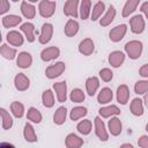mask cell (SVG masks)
I'll return each mask as SVG.
<instances>
[{
	"label": "cell",
	"instance_id": "obj_1",
	"mask_svg": "<svg viewBox=\"0 0 148 148\" xmlns=\"http://www.w3.org/2000/svg\"><path fill=\"white\" fill-rule=\"evenodd\" d=\"M124 50H125V53L127 57H130V59H133V60H136L141 57L142 54V50H143V44L142 42L140 40H130L125 44L124 46Z\"/></svg>",
	"mask_w": 148,
	"mask_h": 148
},
{
	"label": "cell",
	"instance_id": "obj_2",
	"mask_svg": "<svg viewBox=\"0 0 148 148\" xmlns=\"http://www.w3.org/2000/svg\"><path fill=\"white\" fill-rule=\"evenodd\" d=\"M56 7H57L56 1H52V0H40L39 5H38V13H39V15L42 17L49 18V17L53 16V14L56 13Z\"/></svg>",
	"mask_w": 148,
	"mask_h": 148
},
{
	"label": "cell",
	"instance_id": "obj_3",
	"mask_svg": "<svg viewBox=\"0 0 148 148\" xmlns=\"http://www.w3.org/2000/svg\"><path fill=\"white\" fill-rule=\"evenodd\" d=\"M130 28L133 34H136V35L142 34L146 28V22H145L143 16L141 14H136L132 16L130 18Z\"/></svg>",
	"mask_w": 148,
	"mask_h": 148
},
{
	"label": "cell",
	"instance_id": "obj_4",
	"mask_svg": "<svg viewBox=\"0 0 148 148\" xmlns=\"http://www.w3.org/2000/svg\"><path fill=\"white\" fill-rule=\"evenodd\" d=\"M65 69H66L65 62L58 61V62H56V64L50 65L49 67H46V69H45V75H46L47 79H51V80H52V79H56V77L60 76V75L65 72Z\"/></svg>",
	"mask_w": 148,
	"mask_h": 148
},
{
	"label": "cell",
	"instance_id": "obj_5",
	"mask_svg": "<svg viewBox=\"0 0 148 148\" xmlns=\"http://www.w3.org/2000/svg\"><path fill=\"white\" fill-rule=\"evenodd\" d=\"M126 32H127V25L124 24V23H123V24H118V25H116L114 28H112V29L110 30V32H109V38H110L111 42L118 43V42H120V40L125 37Z\"/></svg>",
	"mask_w": 148,
	"mask_h": 148
},
{
	"label": "cell",
	"instance_id": "obj_6",
	"mask_svg": "<svg viewBox=\"0 0 148 148\" xmlns=\"http://www.w3.org/2000/svg\"><path fill=\"white\" fill-rule=\"evenodd\" d=\"M94 125H95V134L101 141H108L109 139V133L106 131L105 124L102 120L101 117H96L94 119Z\"/></svg>",
	"mask_w": 148,
	"mask_h": 148
},
{
	"label": "cell",
	"instance_id": "obj_7",
	"mask_svg": "<svg viewBox=\"0 0 148 148\" xmlns=\"http://www.w3.org/2000/svg\"><path fill=\"white\" fill-rule=\"evenodd\" d=\"M52 89L56 92V97H57L59 103L66 102V99H67V84H66V81H59V82L53 83Z\"/></svg>",
	"mask_w": 148,
	"mask_h": 148
},
{
	"label": "cell",
	"instance_id": "obj_8",
	"mask_svg": "<svg viewBox=\"0 0 148 148\" xmlns=\"http://www.w3.org/2000/svg\"><path fill=\"white\" fill-rule=\"evenodd\" d=\"M79 3L80 0H67L64 5V14L66 16L76 18L80 14H79Z\"/></svg>",
	"mask_w": 148,
	"mask_h": 148
},
{
	"label": "cell",
	"instance_id": "obj_9",
	"mask_svg": "<svg viewBox=\"0 0 148 148\" xmlns=\"http://www.w3.org/2000/svg\"><path fill=\"white\" fill-rule=\"evenodd\" d=\"M53 36V25L51 23H44L42 25V29H40V34H39V37H38V42L40 44H47L51 38Z\"/></svg>",
	"mask_w": 148,
	"mask_h": 148
},
{
	"label": "cell",
	"instance_id": "obj_10",
	"mask_svg": "<svg viewBox=\"0 0 148 148\" xmlns=\"http://www.w3.org/2000/svg\"><path fill=\"white\" fill-rule=\"evenodd\" d=\"M60 56V50L57 46H49L42 50L40 52V59L45 62L47 61H52L54 59H57Z\"/></svg>",
	"mask_w": 148,
	"mask_h": 148
},
{
	"label": "cell",
	"instance_id": "obj_11",
	"mask_svg": "<svg viewBox=\"0 0 148 148\" xmlns=\"http://www.w3.org/2000/svg\"><path fill=\"white\" fill-rule=\"evenodd\" d=\"M14 86L18 91H25L30 87V80L24 73H18L14 77Z\"/></svg>",
	"mask_w": 148,
	"mask_h": 148
},
{
	"label": "cell",
	"instance_id": "obj_12",
	"mask_svg": "<svg viewBox=\"0 0 148 148\" xmlns=\"http://www.w3.org/2000/svg\"><path fill=\"white\" fill-rule=\"evenodd\" d=\"M6 39H7L8 44L12 45V46H22L23 43H24L23 35L20 31H17V30H10L7 34Z\"/></svg>",
	"mask_w": 148,
	"mask_h": 148
},
{
	"label": "cell",
	"instance_id": "obj_13",
	"mask_svg": "<svg viewBox=\"0 0 148 148\" xmlns=\"http://www.w3.org/2000/svg\"><path fill=\"white\" fill-rule=\"evenodd\" d=\"M108 130L111 133V135L118 136L123 131V124H121L120 119L116 116L110 117V120L108 121Z\"/></svg>",
	"mask_w": 148,
	"mask_h": 148
},
{
	"label": "cell",
	"instance_id": "obj_14",
	"mask_svg": "<svg viewBox=\"0 0 148 148\" xmlns=\"http://www.w3.org/2000/svg\"><path fill=\"white\" fill-rule=\"evenodd\" d=\"M117 102L121 105H126L130 99V88L126 84H120L116 91Z\"/></svg>",
	"mask_w": 148,
	"mask_h": 148
},
{
	"label": "cell",
	"instance_id": "obj_15",
	"mask_svg": "<svg viewBox=\"0 0 148 148\" xmlns=\"http://www.w3.org/2000/svg\"><path fill=\"white\" fill-rule=\"evenodd\" d=\"M20 30L21 32H23L25 39L29 42V43H34L36 37H35V25L31 23V22H24L21 24L20 27Z\"/></svg>",
	"mask_w": 148,
	"mask_h": 148
},
{
	"label": "cell",
	"instance_id": "obj_16",
	"mask_svg": "<svg viewBox=\"0 0 148 148\" xmlns=\"http://www.w3.org/2000/svg\"><path fill=\"white\" fill-rule=\"evenodd\" d=\"M125 57H126V54L124 52H121V51H113V52H111L109 54V59L108 60H109V64L112 67L118 68V67H120L124 64Z\"/></svg>",
	"mask_w": 148,
	"mask_h": 148
},
{
	"label": "cell",
	"instance_id": "obj_17",
	"mask_svg": "<svg viewBox=\"0 0 148 148\" xmlns=\"http://www.w3.org/2000/svg\"><path fill=\"white\" fill-rule=\"evenodd\" d=\"M95 50V44L91 38H84L79 44V52L83 56H90L92 54Z\"/></svg>",
	"mask_w": 148,
	"mask_h": 148
},
{
	"label": "cell",
	"instance_id": "obj_18",
	"mask_svg": "<svg viewBox=\"0 0 148 148\" xmlns=\"http://www.w3.org/2000/svg\"><path fill=\"white\" fill-rule=\"evenodd\" d=\"M31 64H32V57L29 52H25V51L20 52L18 56L16 57V65L20 68H23V69L29 68Z\"/></svg>",
	"mask_w": 148,
	"mask_h": 148
},
{
	"label": "cell",
	"instance_id": "obj_19",
	"mask_svg": "<svg viewBox=\"0 0 148 148\" xmlns=\"http://www.w3.org/2000/svg\"><path fill=\"white\" fill-rule=\"evenodd\" d=\"M1 22L5 28H14L22 23V17L18 15H15V14H8V15L2 16Z\"/></svg>",
	"mask_w": 148,
	"mask_h": 148
},
{
	"label": "cell",
	"instance_id": "obj_20",
	"mask_svg": "<svg viewBox=\"0 0 148 148\" xmlns=\"http://www.w3.org/2000/svg\"><path fill=\"white\" fill-rule=\"evenodd\" d=\"M112 98H113V91L109 87L102 88L97 95V102L102 105L109 104L110 102H112Z\"/></svg>",
	"mask_w": 148,
	"mask_h": 148
},
{
	"label": "cell",
	"instance_id": "obj_21",
	"mask_svg": "<svg viewBox=\"0 0 148 148\" xmlns=\"http://www.w3.org/2000/svg\"><path fill=\"white\" fill-rule=\"evenodd\" d=\"M114 17H116V8L112 5H110V7L108 8V10L99 18V24L102 27H108V25H110L113 22Z\"/></svg>",
	"mask_w": 148,
	"mask_h": 148
},
{
	"label": "cell",
	"instance_id": "obj_22",
	"mask_svg": "<svg viewBox=\"0 0 148 148\" xmlns=\"http://www.w3.org/2000/svg\"><path fill=\"white\" fill-rule=\"evenodd\" d=\"M98 113H99V116H101L102 118H110V117L120 114V109H119L117 105L111 104V105L102 106V108L98 110Z\"/></svg>",
	"mask_w": 148,
	"mask_h": 148
},
{
	"label": "cell",
	"instance_id": "obj_23",
	"mask_svg": "<svg viewBox=\"0 0 148 148\" xmlns=\"http://www.w3.org/2000/svg\"><path fill=\"white\" fill-rule=\"evenodd\" d=\"M20 9H21L22 15H23L25 18H28V20H32V18L36 16V8H35V6H34L31 2H29V1H22Z\"/></svg>",
	"mask_w": 148,
	"mask_h": 148
},
{
	"label": "cell",
	"instance_id": "obj_24",
	"mask_svg": "<svg viewBox=\"0 0 148 148\" xmlns=\"http://www.w3.org/2000/svg\"><path fill=\"white\" fill-rule=\"evenodd\" d=\"M99 88V80L96 76H90L86 80V91L89 96H94Z\"/></svg>",
	"mask_w": 148,
	"mask_h": 148
},
{
	"label": "cell",
	"instance_id": "obj_25",
	"mask_svg": "<svg viewBox=\"0 0 148 148\" xmlns=\"http://www.w3.org/2000/svg\"><path fill=\"white\" fill-rule=\"evenodd\" d=\"M65 146L67 148H80L83 146V139L74 133H69L65 139Z\"/></svg>",
	"mask_w": 148,
	"mask_h": 148
},
{
	"label": "cell",
	"instance_id": "obj_26",
	"mask_svg": "<svg viewBox=\"0 0 148 148\" xmlns=\"http://www.w3.org/2000/svg\"><path fill=\"white\" fill-rule=\"evenodd\" d=\"M79 28H80L79 22H77L76 20H74V18H69V20L66 22V24H65L64 32H65V35H66L67 37H73V36H75V35L77 34Z\"/></svg>",
	"mask_w": 148,
	"mask_h": 148
},
{
	"label": "cell",
	"instance_id": "obj_27",
	"mask_svg": "<svg viewBox=\"0 0 148 148\" xmlns=\"http://www.w3.org/2000/svg\"><path fill=\"white\" fill-rule=\"evenodd\" d=\"M130 110H131V113L135 117L142 116L143 114V101L139 97L133 98V101L131 102V105H130Z\"/></svg>",
	"mask_w": 148,
	"mask_h": 148
},
{
	"label": "cell",
	"instance_id": "obj_28",
	"mask_svg": "<svg viewBox=\"0 0 148 148\" xmlns=\"http://www.w3.org/2000/svg\"><path fill=\"white\" fill-rule=\"evenodd\" d=\"M79 14L83 21L89 18V16L91 14V0H81L80 1Z\"/></svg>",
	"mask_w": 148,
	"mask_h": 148
},
{
	"label": "cell",
	"instance_id": "obj_29",
	"mask_svg": "<svg viewBox=\"0 0 148 148\" xmlns=\"http://www.w3.org/2000/svg\"><path fill=\"white\" fill-rule=\"evenodd\" d=\"M139 3H140V0H126L121 12L123 17H128L131 14H133L136 10Z\"/></svg>",
	"mask_w": 148,
	"mask_h": 148
},
{
	"label": "cell",
	"instance_id": "obj_30",
	"mask_svg": "<svg viewBox=\"0 0 148 148\" xmlns=\"http://www.w3.org/2000/svg\"><path fill=\"white\" fill-rule=\"evenodd\" d=\"M105 13V3L103 1H97L92 9H91V14H90V20L91 21H97L103 14Z\"/></svg>",
	"mask_w": 148,
	"mask_h": 148
},
{
	"label": "cell",
	"instance_id": "obj_31",
	"mask_svg": "<svg viewBox=\"0 0 148 148\" xmlns=\"http://www.w3.org/2000/svg\"><path fill=\"white\" fill-rule=\"evenodd\" d=\"M67 118V109L66 106H59L53 113V123L57 125H62Z\"/></svg>",
	"mask_w": 148,
	"mask_h": 148
},
{
	"label": "cell",
	"instance_id": "obj_32",
	"mask_svg": "<svg viewBox=\"0 0 148 148\" xmlns=\"http://www.w3.org/2000/svg\"><path fill=\"white\" fill-rule=\"evenodd\" d=\"M0 53H1V56L5 58V59H7V60H13L15 57H16V54H17V51H16V49L15 47H12V46H9L8 44H1V46H0Z\"/></svg>",
	"mask_w": 148,
	"mask_h": 148
},
{
	"label": "cell",
	"instance_id": "obj_33",
	"mask_svg": "<svg viewBox=\"0 0 148 148\" xmlns=\"http://www.w3.org/2000/svg\"><path fill=\"white\" fill-rule=\"evenodd\" d=\"M23 136L25 141L28 142H36L37 141V134L35 132L34 126L30 123H25L24 128H23Z\"/></svg>",
	"mask_w": 148,
	"mask_h": 148
},
{
	"label": "cell",
	"instance_id": "obj_34",
	"mask_svg": "<svg viewBox=\"0 0 148 148\" xmlns=\"http://www.w3.org/2000/svg\"><path fill=\"white\" fill-rule=\"evenodd\" d=\"M42 102H43V105L45 108H52L56 103V99H54V92L52 89H46L43 91L42 94Z\"/></svg>",
	"mask_w": 148,
	"mask_h": 148
},
{
	"label": "cell",
	"instance_id": "obj_35",
	"mask_svg": "<svg viewBox=\"0 0 148 148\" xmlns=\"http://www.w3.org/2000/svg\"><path fill=\"white\" fill-rule=\"evenodd\" d=\"M87 113H88V110H87L86 106H75L71 110L69 118H71V120L76 121V120L83 118L84 116H87Z\"/></svg>",
	"mask_w": 148,
	"mask_h": 148
},
{
	"label": "cell",
	"instance_id": "obj_36",
	"mask_svg": "<svg viewBox=\"0 0 148 148\" xmlns=\"http://www.w3.org/2000/svg\"><path fill=\"white\" fill-rule=\"evenodd\" d=\"M0 113H1V126L3 130H10L13 126V118L9 114V112L5 109L1 108L0 109Z\"/></svg>",
	"mask_w": 148,
	"mask_h": 148
},
{
	"label": "cell",
	"instance_id": "obj_37",
	"mask_svg": "<svg viewBox=\"0 0 148 148\" xmlns=\"http://www.w3.org/2000/svg\"><path fill=\"white\" fill-rule=\"evenodd\" d=\"M27 119H28L29 121L34 123V124H39V123L42 121V119H43V116H42V113L39 112V110H37L36 108L31 106V108H29L28 111H27Z\"/></svg>",
	"mask_w": 148,
	"mask_h": 148
},
{
	"label": "cell",
	"instance_id": "obj_38",
	"mask_svg": "<svg viewBox=\"0 0 148 148\" xmlns=\"http://www.w3.org/2000/svg\"><path fill=\"white\" fill-rule=\"evenodd\" d=\"M91 128H92V123L89 119H83L76 125L77 132L81 133L82 135H88L91 132Z\"/></svg>",
	"mask_w": 148,
	"mask_h": 148
},
{
	"label": "cell",
	"instance_id": "obj_39",
	"mask_svg": "<svg viewBox=\"0 0 148 148\" xmlns=\"http://www.w3.org/2000/svg\"><path fill=\"white\" fill-rule=\"evenodd\" d=\"M10 112L15 118H22L24 114V105L21 102H12L10 104Z\"/></svg>",
	"mask_w": 148,
	"mask_h": 148
},
{
	"label": "cell",
	"instance_id": "obj_40",
	"mask_svg": "<svg viewBox=\"0 0 148 148\" xmlns=\"http://www.w3.org/2000/svg\"><path fill=\"white\" fill-rule=\"evenodd\" d=\"M84 98H86V95L83 90H81L80 88H74L69 94V99L74 103H82Z\"/></svg>",
	"mask_w": 148,
	"mask_h": 148
},
{
	"label": "cell",
	"instance_id": "obj_41",
	"mask_svg": "<svg viewBox=\"0 0 148 148\" xmlns=\"http://www.w3.org/2000/svg\"><path fill=\"white\" fill-rule=\"evenodd\" d=\"M134 92L136 95H145L146 92H148V80L136 81L134 84Z\"/></svg>",
	"mask_w": 148,
	"mask_h": 148
},
{
	"label": "cell",
	"instance_id": "obj_42",
	"mask_svg": "<svg viewBox=\"0 0 148 148\" xmlns=\"http://www.w3.org/2000/svg\"><path fill=\"white\" fill-rule=\"evenodd\" d=\"M98 74H99V77L102 79V81H104V82H110L113 79V72L110 68H102Z\"/></svg>",
	"mask_w": 148,
	"mask_h": 148
},
{
	"label": "cell",
	"instance_id": "obj_43",
	"mask_svg": "<svg viewBox=\"0 0 148 148\" xmlns=\"http://www.w3.org/2000/svg\"><path fill=\"white\" fill-rule=\"evenodd\" d=\"M10 8V3L9 0H0V14L5 15Z\"/></svg>",
	"mask_w": 148,
	"mask_h": 148
},
{
	"label": "cell",
	"instance_id": "obj_44",
	"mask_svg": "<svg viewBox=\"0 0 148 148\" xmlns=\"http://www.w3.org/2000/svg\"><path fill=\"white\" fill-rule=\"evenodd\" d=\"M138 146L141 148H148V135H141L138 139Z\"/></svg>",
	"mask_w": 148,
	"mask_h": 148
},
{
	"label": "cell",
	"instance_id": "obj_45",
	"mask_svg": "<svg viewBox=\"0 0 148 148\" xmlns=\"http://www.w3.org/2000/svg\"><path fill=\"white\" fill-rule=\"evenodd\" d=\"M139 74H140L142 77L148 79V64H145V65H142V66L139 68Z\"/></svg>",
	"mask_w": 148,
	"mask_h": 148
},
{
	"label": "cell",
	"instance_id": "obj_46",
	"mask_svg": "<svg viewBox=\"0 0 148 148\" xmlns=\"http://www.w3.org/2000/svg\"><path fill=\"white\" fill-rule=\"evenodd\" d=\"M140 10H141V13L146 16V18H148V1H146V2H143V3L141 5Z\"/></svg>",
	"mask_w": 148,
	"mask_h": 148
},
{
	"label": "cell",
	"instance_id": "obj_47",
	"mask_svg": "<svg viewBox=\"0 0 148 148\" xmlns=\"http://www.w3.org/2000/svg\"><path fill=\"white\" fill-rule=\"evenodd\" d=\"M120 147H121V148H124V147H130V148H133V145H132V143H123V145H120Z\"/></svg>",
	"mask_w": 148,
	"mask_h": 148
},
{
	"label": "cell",
	"instance_id": "obj_48",
	"mask_svg": "<svg viewBox=\"0 0 148 148\" xmlns=\"http://www.w3.org/2000/svg\"><path fill=\"white\" fill-rule=\"evenodd\" d=\"M145 95H146V96H145V102H146V105H147V108H148V92H146Z\"/></svg>",
	"mask_w": 148,
	"mask_h": 148
},
{
	"label": "cell",
	"instance_id": "obj_49",
	"mask_svg": "<svg viewBox=\"0 0 148 148\" xmlns=\"http://www.w3.org/2000/svg\"><path fill=\"white\" fill-rule=\"evenodd\" d=\"M29 2H31V3H34V2H37V1H39V0H28Z\"/></svg>",
	"mask_w": 148,
	"mask_h": 148
},
{
	"label": "cell",
	"instance_id": "obj_50",
	"mask_svg": "<svg viewBox=\"0 0 148 148\" xmlns=\"http://www.w3.org/2000/svg\"><path fill=\"white\" fill-rule=\"evenodd\" d=\"M146 131H147V132H148V123H147V124H146Z\"/></svg>",
	"mask_w": 148,
	"mask_h": 148
},
{
	"label": "cell",
	"instance_id": "obj_51",
	"mask_svg": "<svg viewBox=\"0 0 148 148\" xmlns=\"http://www.w3.org/2000/svg\"><path fill=\"white\" fill-rule=\"evenodd\" d=\"M12 1H14V2H17V1H18V0H12Z\"/></svg>",
	"mask_w": 148,
	"mask_h": 148
}]
</instances>
